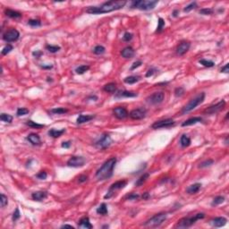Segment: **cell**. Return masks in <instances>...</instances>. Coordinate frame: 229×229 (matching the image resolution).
<instances>
[{
	"instance_id": "11a10c76",
	"label": "cell",
	"mask_w": 229,
	"mask_h": 229,
	"mask_svg": "<svg viewBox=\"0 0 229 229\" xmlns=\"http://www.w3.org/2000/svg\"><path fill=\"white\" fill-rule=\"evenodd\" d=\"M141 64H142V62H141V61H136V62H134V63L132 64V65L131 66V71H132V70H135L136 68H138V67H140Z\"/></svg>"
},
{
	"instance_id": "e7e4bbea",
	"label": "cell",
	"mask_w": 229,
	"mask_h": 229,
	"mask_svg": "<svg viewBox=\"0 0 229 229\" xmlns=\"http://www.w3.org/2000/svg\"><path fill=\"white\" fill-rule=\"evenodd\" d=\"M178 13H179V11H178V10H174L172 15H173L174 17H177V16H178Z\"/></svg>"
},
{
	"instance_id": "f5cc1de1",
	"label": "cell",
	"mask_w": 229,
	"mask_h": 229,
	"mask_svg": "<svg viewBox=\"0 0 229 229\" xmlns=\"http://www.w3.org/2000/svg\"><path fill=\"white\" fill-rule=\"evenodd\" d=\"M140 198V195L138 193H130L129 195H127L125 197L126 200H136Z\"/></svg>"
},
{
	"instance_id": "f6af8a7d",
	"label": "cell",
	"mask_w": 229,
	"mask_h": 229,
	"mask_svg": "<svg viewBox=\"0 0 229 229\" xmlns=\"http://www.w3.org/2000/svg\"><path fill=\"white\" fill-rule=\"evenodd\" d=\"M213 12L214 11H213L212 8H202L199 11V13L202 15H210L213 13Z\"/></svg>"
},
{
	"instance_id": "44dd1931",
	"label": "cell",
	"mask_w": 229,
	"mask_h": 229,
	"mask_svg": "<svg viewBox=\"0 0 229 229\" xmlns=\"http://www.w3.org/2000/svg\"><path fill=\"white\" fill-rule=\"evenodd\" d=\"M94 117H95V116H93V115H80L76 119V123L78 125H82V124L90 122V121L92 120Z\"/></svg>"
},
{
	"instance_id": "836d02e7",
	"label": "cell",
	"mask_w": 229,
	"mask_h": 229,
	"mask_svg": "<svg viewBox=\"0 0 229 229\" xmlns=\"http://www.w3.org/2000/svg\"><path fill=\"white\" fill-rule=\"evenodd\" d=\"M89 70H90V66L83 64V65H80V66L76 67V68H75V73L77 74H83L84 73H86Z\"/></svg>"
},
{
	"instance_id": "f35d334b",
	"label": "cell",
	"mask_w": 229,
	"mask_h": 229,
	"mask_svg": "<svg viewBox=\"0 0 229 229\" xmlns=\"http://www.w3.org/2000/svg\"><path fill=\"white\" fill-rule=\"evenodd\" d=\"M105 51H106L105 47H103L101 45H98L93 48V53L95 54V55H102V54L105 53Z\"/></svg>"
},
{
	"instance_id": "d590c367",
	"label": "cell",
	"mask_w": 229,
	"mask_h": 229,
	"mask_svg": "<svg viewBox=\"0 0 229 229\" xmlns=\"http://www.w3.org/2000/svg\"><path fill=\"white\" fill-rule=\"evenodd\" d=\"M0 119H1L2 122H5V123H12L13 122V116L9 114H6V113H2L0 115Z\"/></svg>"
},
{
	"instance_id": "c3c4849f",
	"label": "cell",
	"mask_w": 229,
	"mask_h": 229,
	"mask_svg": "<svg viewBox=\"0 0 229 229\" xmlns=\"http://www.w3.org/2000/svg\"><path fill=\"white\" fill-rule=\"evenodd\" d=\"M20 217H21V213H20V210H19V209H18V208H16V209H15V212L13 213V217H12V219H13V222H15V221H17V220L20 218Z\"/></svg>"
},
{
	"instance_id": "681fc988",
	"label": "cell",
	"mask_w": 229,
	"mask_h": 229,
	"mask_svg": "<svg viewBox=\"0 0 229 229\" xmlns=\"http://www.w3.org/2000/svg\"><path fill=\"white\" fill-rule=\"evenodd\" d=\"M36 177L38 179H40V180H45L48 177V174H47L46 171H40L39 173H38L36 174Z\"/></svg>"
},
{
	"instance_id": "52a82bcc",
	"label": "cell",
	"mask_w": 229,
	"mask_h": 229,
	"mask_svg": "<svg viewBox=\"0 0 229 229\" xmlns=\"http://www.w3.org/2000/svg\"><path fill=\"white\" fill-rule=\"evenodd\" d=\"M127 185V181L126 180H121V181H117L114 183H112L109 187V191H107L106 194L104 196V199H110L115 192L118 191V190H122L124 189V188Z\"/></svg>"
},
{
	"instance_id": "4fadbf2b",
	"label": "cell",
	"mask_w": 229,
	"mask_h": 229,
	"mask_svg": "<svg viewBox=\"0 0 229 229\" xmlns=\"http://www.w3.org/2000/svg\"><path fill=\"white\" fill-rule=\"evenodd\" d=\"M86 160L83 157L79 156H73L67 161V166L71 167H82L84 166Z\"/></svg>"
},
{
	"instance_id": "8fae6325",
	"label": "cell",
	"mask_w": 229,
	"mask_h": 229,
	"mask_svg": "<svg viewBox=\"0 0 229 229\" xmlns=\"http://www.w3.org/2000/svg\"><path fill=\"white\" fill-rule=\"evenodd\" d=\"M176 122L172 119V118H167V119H163V120H159L155 122L152 125L151 128L152 129H160V128H168L171 127L173 125H174Z\"/></svg>"
},
{
	"instance_id": "e0dca14e",
	"label": "cell",
	"mask_w": 229,
	"mask_h": 229,
	"mask_svg": "<svg viewBox=\"0 0 229 229\" xmlns=\"http://www.w3.org/2000/svg\"><path fill=\"white\" fill-rule=\"evenodd\" d=\"M138 94L136 92L133 91H129V90H118L116 95L115 98L116 99H121V98H134L137 97Z\"/></svg>"
},
{
	"instance_id": "6f0895ef",
	"label": "cell",
	"mask_w": 229,
	"mask_h": 229,
	"mask_svg": "<svg viewBox=\"0 0 229 229\" xmlns=\"http://www.w3.org/2000/svg\"><path fill=\"white\" fill-rule=\"evenodd\" d=\"M43 55V52L40 51V50H36V51H33L32 52V56L35 57V58H39Z\"/></svg>"
},
{
	"instance_id": "ffe728a7",
	"label": "cell",
	"mask_w": 229,
	"mask_h": 229,
	"mask_svg": "<svg viewBox=\"0 0 229 229\" xmlns=\"http://www.w3.org/2000/svg\"><path fill=\"white\" fill-rule=\"evenodd\" d=\"M134 54H135V51L132 47H126L121 51V56L124 58H132L134 56Z\"/></svg>"
},
{
	"instance_id": "f1b7e54d",
	"label": "cell",
	"mask_w": 229,
	"mask_h": 229,
	"mask_svg": "<svg viewBox=\"0 0 229 229\" xmlns=\"http://www.w3.org/2000/svg\"><path fill=\"white\" fill-rule=\"evenodd\" d=\"M191 139L188 137L186 134H183L180 138V144L183 148H187L191 145Z\"/></svg>"
},
{
	"instance_id": "e575fe53",
	"label": "cell",
	"mask_w": 229,
	"mask_h": 229,
	"mask_svg": "<svg viewBox=\"0 0 229 229\" xmlns=\"http://www.w3.org/2000/svg\"><path fill=\"white\" fill-rule=\"evenodd\" d=\"M68 112V109H64V107H56V109H52L50 110V113L53 115H63Z\"/></svg>"
},
{
	"instance_id": "680465c9",
	"label": "cell",
	"mask_w": 229,
	"mask_h": 229,
	"mask_svg": "<svg viewBox=\"0 0 229 229\" xmlns=\"http://www.w3.org/2000/svg\"><path fill=\"white\" fill-rule=\"evenodd\" d=\"M87 180H88V176H86V174H82V176H80L79 178H78V181H79L80 183H85Z\"/></svg>"
},
{
	"instance_id": "3957f363",
	"label": "cell",
	"mask_w": 229,
	"mask_h": 229,
	"mask_svg": "<svg viewBox=\"0 0 229 229\" xmlns=\"http://www.w3.org/2000/svg\"><path fill=\"white\" fill-rule=\"evenodd\" d=\"M205 99V93L204 92H200L199 93L197 96H195L193 99H192L189 102H188L181 110V114L182 115H184V114H187L191 111H193L194 109L201 104Z\"/></svg>"
},
{
	"instance_id": "1f68e13d",
	"label": "cell",
	"mask_w": 229,
	"mask_h": 229,
	"mask_svg": "<svg viewBox=\"0 0 229 229\" xmlns=\"http://www.w3.org/2000/svg\"><path fill=\"white\" fill-rule=\"evenodd\" d=\"M96 212L99 215H102V216H106V215L109 214V210H107V206L106 203H101L99 208L97 209Z\"/></svg>"
},
{
	"instance_id": "d6a6232c",
	"label": "cell",
	"mask_w": 229,
	"mask_h": 229,
	"mask_svg": "<svg viewBox=\"0 0 229 229\" xmlns=\"http://www.w3.org/2000/svg\"><path fill=\"white\" fill-rule=\"evenodd\" d=\"M213 164H214V160L212 158H209V159L202 161L201 163H200L198 167L199 168H205V167H209L212 166Z\"/></svg>"
},
{
	"instance_id": "816d5d0a",
	"label": "cell",
	"mask_w": 229,
	"mask_h": 229,
	"mask_svg": "<svg viewBox=\"0 0 229 229\" xmlns=\"http://www.w3.org/2000/svg\"><path fill=\"white\" fill-rule=\"evenodd\" d=\"M183 93H184V89L183 87H179L174 90V95H176V97H181L183 95Z\"/></svg>"
},
{
	"instance_id": "7bdbcfd3",
	"label": "cell",
	"mask_w": 229,
	"mask_h": 229,
	"mask_svg": "<svg viewBox=\"0 0 229 229\" xmlns=\"http://www.w3.org/2000/svg\"><path fill=\"white\" fill-rule=\"evenodd\" d=\"M29 109H25V107H20V109H17L16 111V115L17 116H25L27 114H29Z\"/></svg>"
},
{
	"instance_id": "4dcf8cb0",
	"label": "cell",
	"mask_w": 229,
	"mask_h": 229,
	"mask_svg": "<svg viewBox=\"0 0 229 229\" xmlns=\"http://www.w3.org/2000/svg\"><path fill=\"white\" fill-rule=\"evenodd\" d=\"M141 79L140 76H135V75H131V76H128L126 78L124 79V82L127 84H133L137 82H139Z\"/></svg>"
},
{
	"instance_id": "9c48e42d",
	"label": "cell",
	"mask_w": 229,
	"mask_h": 229,
	"mask_svg": "<svg viewBox=\"0 0 229 229\" xmlns=\"http://www.w3.org/2000/svg\"><path fill=\"white\" fill-rule=\"evenodd\" d=\"M165 99V93L162 91H158L154 92L151 95H150L147 98V102L151 104V105H158L162 103Z\"/></svg>"
},
{
	"instance_id": "ee69618b",
	"label": "cell",
	"mask_w": 229,
	"mask_h": 229,
	"mask_svg": "<svg viewBox=\"0 0 229 229\" xmlns=\"http://www.w3.org/2000/svg\"><path fill=\"white\" fill-rule=\"evenodd\" d=\"M28 24L32 27H39L41 26V22L38 19H31L28 21Z\"/></svg>"
},
{
	"instance_id": "bcb514c9",
	"label": "cell",
	"mask_w": 229,
	"mask_h": 229,
	"mask_svg": "<svg viewBox=\"0 0 229 229\" xmlns=\"http://www.w3.org/2000/svg\"><path fill=\"white\" fill-rule=\"evenodd\" d=\"M196 7H197V3H196V2H192L191 4H189L187 6H185V7L183 8V12H185V13H189L190 11L195 9Z\"/></svg>"
},
{
	"instance_id": "03108f58",
	"label": "cell",
	"mask_w": 229,
	"mask_h": 229,
	"mask_svg": "<svg viewBox=\"0 0 229 229\" xmlns=\"http://www.w3.org/2000/svg\"><path fill=\"white\" fill-rule=\"evenodd\" d=\"M61 227H62V228H66V227H68V228H72V229L74 228V227L73 225H63Z\"/></svg>"
},
{
	"instance_id": "6125c7cd",
	"label": "cell",
	"mask_w": 229,
	"mask_h": 229,
	"mask_svg": "<svg viewBox=\"0 0 229 229\" xmlns=\"http://www.w3.org/2000/svg\"><path fill=\"white\" fill-rule=\"evenodd\" d=\"M141 198H142L143 200H148V199L150 198V193H144L142 194Z\"/></svg>"
},
{
	"instance_id": "603a6c76",
	"label": "cell",
	"mask_w": 229,
	"mask_h": 229,
	"mask_svg": "<svg viewBox=\"0 0 229 229\" xmlns=\"http://www.w3.org/2000/svg\"><path fill=\"white\" fill-rule=\"evenodd\" d=\"M202 122V118L200 117V116H195V117H192V118H189L187 119L186 121L182 124V126L183 127H185V126H189V125H195L197 123H200Z\"/></svg>"
},
{
	"instance_id": "f546056e",
	"label": "cell",
	"mask_w": 229,
	"mask_h": 229,
	"mask_svg": "<svg viewBox=\"0 0 229 229\" xmlns=\"http://www.w3.org/2000/svg\"><path fill=\"white\" fill-rule=\"evenodd\" d=\"M104 91L109 93H115L116 91V84L115 83H109L104 86Z\"/></svg>"
},
{
	"instance_id": "30bf717a",
	"label": "cell",
	"mask_w": 229,
	"mask_h": 229,
	"mask_svg": "<svg viewBox=\"0 0 229 229\" xmlns=\"http://www.w3.org/2000/svg\"><path fill=\"white\" fill-rule=\"evenodd\" d=\"M20 37V32L16 29H10L6 31L4 35H3V39L6 42L10 43V42H15L19 39Z\"/></svg>"
},
{
	"instance_id": "74e56055",
	"label": "cell",
	"mask_w": 229,
	"mask_h": 229,
	"mask_svg": "<svg viewBox=\"0 0 229 229\" xmlns=\"http://www.w3.org/2000/svg\"><path fill=\"white\" fill-rule=\"evenodd\" d=\"M164 27H165V21H164L163 18L159 17V18H158V27H157L156 32H158V33L161 32L163 31Z\"/></svg>"
},
{
	"instance_id": "484cf974",
	"label": "cell",
	"mask_w": 229,
	"mask_h": 229,
	"mask_svg": "<svg viewBox=\"0 0 229 229\" xmlns=\"http://www.w3.org/2000/svg\"><path fill=\"white\" fill-rule=\"evenodd\" d=\"M78 225L80 227H83V228H86V229H91L93 226L92 225L90 224V218L88 217H84L83 218H81L80 221L78 222Z\"/></svg>"
},
{
	"instance_id": "003e7915",
	"label": "cell",
	"mask_w": 229,
	"mask_h": 229,
	"mask_svg": "<svg viewBox=\"0 0 229 229\" xmlns=\"http://www.w3.org/2000/svg\"><path fill=\"white\" fill-rule=\"evenodd\" d=\"M106 227H109V225H103L102 228H106Z\"/></svg>"
},
{
	"instance_id": "ba28073f",
	"label": "cell",
	"mask_w": 229,
	"mask_h": 229,
	"mask_svg": "<svg viewBox=\"0 0 229 229\" xmlns=\"http://www.w3.org/2000/svg\"><path fill=\"white\" fill-rule=\"evenodd\" d=\"M112 143V139L109 133H103L100 136V138L95 142L96 148L99 150H106V148H109Z\"/></svg>"
},
{
	"instance_id": "be15d7a7",
	"label": "cell",
	"mask_w": 229,
	"mask_h": 229,
	"mask_svg": "<svg viewBox=\"0 0 229 229\" xmlns=\"http://www.w3.org/2000/svg\"><path fill=\"white\" fill-rule=\"evenodd\" d=\"M40 67H41V68H43V69H51V68H53V65H52V64H48V65H41Z\"/></svg>"
},
{
	"instance_id": "8d00e7d4",
	"label": "cell",
	"mask_w": 229,
	"mask_h": 229,
	"mask_svg": "<svg viewBox=\"0 0 229 229\" xmlns=\"http://www.w3.org/2000/svg\"><path fill=\"white\" fill-rule=\"evenodd\" d=\"M26 125H28L29 127H32V128H35V129H40V128H43L45 127V125H40V124H38L36 122H33L32 120H29L26 122Z\"/></svg>"
},
{
	"instance_id": "d4e9b609",
	"label": "cell",
	"mask_w": 229,
	"mask_h": 229,
	"mask_svg": "<svg viewBox=\"0 0 229 229\" xmlns=\"http://www.w3.org/2000/svg\"><path fill=\"white\" fill-rule=\"evenodd\" d=\"M5 13H6V16L10 17V18H13V19H19V18H22V15L20 12L12 10V9H6L5 10Z\"/></svg>"
},
{
	"instance_id": "94428289",
	"label": "cell",
	"mask_w": 229,
	"mask_h": 229,
	"mask_svg": "<svg viewBox=\"0 0 229 229\" xmlns=\"http://www.w3.org/2000/svg\"><path fill=\"white\" fill-rule=\"evenodd\" d=\"M71 144H72V142H71L70 141H64V142L62 143V147L64 148V149H68V148H70Z\"/></svg>"
},
{
	"instance_id": "5b68a950",
	"label": "cell",
	"mask_w": 229,
	"mask_h": 229,
	"mask_svg": "<svg viewBox=\"0 0 229 229\" xmlns=\"http://www.w3.org/2000/svg\"><path fill=\"white\" fill-rule=\"evenodd\" d=\"M205 218V213H198L190 217H186L178 221L176 227L177 228H187L192 226L193 224H195L198 220L203 219Z\"/></svg>"
},
{
	"instance_id": "2e32d148",
	"label": "cell",
	"mask_w": 229,
	"mask_h": 229,
	"mask_svg": "<svg viewBox=\"0 0 229 229\" xmlns=\"http://www.w3.org/2000/svg\"><path fill=\"white\" fill-rule=\"evenodd\" d=\"M190 47H191V43L189 41H185V40L181 41L176 48V54L178 56H183L190 49Z\"/></svg>"
},
{
	"instance_id": "db71d44e",
	"label": "cell",
	"mask_w": 229,
	"mask_h": 229,
	"mask_svg": "<svg viewBox=\"0 0 229 229\" xmlns=\"http://www.w3.org/2000/svg\"><path fill=\"white\" fill-rule=\"evenodd\" d=\"M132 37H133V35H132V33H130V32H125V33L124 34V36H123V39L125 40V41H126V42H129L130 40H132Z\"/></svg>"
},
{
	"instance_id": "7402d4cb",
	"label": "cell",
	"mask_w": 229,
	"mask_h": 229,
	"mask_svg": "<svg viewBox=\"0 0 229 229\" xmlns=\"http://www.w3.org/2000/svg\"><path fill=\"white\" fill-rule=\"evenodd\" d=\"M27 140H28L32 145L34 146H38V145H40L41 143V140H40V137L36 133H31L29 134L28 136H27Z\"/></svg>"
},
{
	"instance_id": "277c9868",
	"label": "cell",
	"mask_w": 229,
	"mask_h": 229,
	"mask_svg": "<svg viewBox=\"0 0 229 229\" xmlns=\"http://www.w3.org/2000/svg\"><path fill=\"white\" fill-rule=\"evenodd\" d=\"M158 0H137L131 3V8L139 9L141 11L153 10L158 5Z\"/></svg>"
},
{
	"instance_id": "9f6ffc18",
	"label": "cell",
	"mask_w": 229,
	"mask_h": 229,
	"mask_svg": "<svg viewBox=\"0 0 229 229\" xmlns=\"http://www.w3.org/2000/svg\"><path fill=\"white\" fill-rule=\"evenodd\" d=\"M156 72H157V69L154 68V67H152V68L149 69V70H148V72L146 73V77H151V76H152L154 74H156Z\"/></svg>"
},
{
	"instance_id": "5bb4252c",
	"label": "cell",
	"mask_w": 229,
	"mask_h": 229,
	"mask_svg": "<svg viewBox=\"0 0 229 229\" xmlns=\"http://www.w3.org/2000/svg\"><path fill=\"white\" fill-rule=\"evenodd\" d=\"M147 110L144 107H139V109H133L129 113V116L133 120H141L146 116Z\"/></svg>"
},
{
	"instance_id": "7a4b0ae2",
	"label": "cell",
	"mask_w": 229,
	"mask_h": 229,
	"mask_svg": "<svg viewBox=\"0 0 229 229\" xmlns=\"http://www.w3.org/2000/svg\"><path fill=\"white\" fill-rule=\"evenodd\" d=\"M116 164V158H110L97 170L95 177L98 181H104L109 179L114 173V168Z\"/></svg>"
},
{
	"instance_id": "ab89813d",
	"label": "cell",
	"mask_w": 229,
	"mask_h": 229,
	"mask_svg": "<svg viewBox=\"0 0 229 229\" xmlns=\"http://www.w3.org/2000/svg\"><path fill=\"white\" fill-rule=\"evenodd\" d=\"M199 63L201 64V65H203L205 67H209V68H210V67H213L215 65V63L213 61H210V60H207V59H200L199 61Z\"/></svg>"
},
{
	"instance_id": "83f0119b",
	"label": "cell",
	"mask_w": 229,
	"mask_h": 229,
	"mask_svg": "<svg viewBox=\"0 0 229 229\" xmlns=\"http://www.w3.org/2000/svg\"><path fill=\"white\" fill-rule=\"evenodd\" d=\"M150 176V174L149 173H144L143 174H141V176L139 177V179H137V181L135 182V183H134V185H135L136 187H139V186H141L147 180L148 178H149Z\"/></svg>"
},
{
	"instance_id": "cb8c5ba5",
	"label": "cell",
	"mask_w": 229,
	"mask_h": 229,
	"mask_svg": "<svg viewBox=\"0 0 229 229\" xmlns=\"http://www.w3.org/2000/svg\"><path fill=\"white\" fill-rule=\"evenodd\" d=\"M200 187H201V183H195L190 185L189 187L187 188V189H186V193H187L188 194H191V195L196 194V193L200 190Z\"/></svg>"
},
{
	"instance_id": "ac0fdd59",
	"label": "cell",
	"mask_w": 229,
	"mask_h": 229,
	"mask_svg": "<svg viewBox=\"0 0 229 229\" xmlns=\"http://www.w3.org/2000/svg\"><path fill=\"white\" fill-rule=\"evenodd\" d=\"M227 222V219L224 217H218V218H215L212 220H210V224L215 226V227H221L224 226Z\"/></svg>"
},
{
	"instance_id": "60d3db41",
	"label": "cell",
	"mask_w": 229,
	"mask_h": 229,
	"mask_svg": "<svg viewBox=\"0 0 229 229\" xmlns=\"http://www.w3.org/2000/svg\"><path fill=\"white\" fill-rule=\"evenodd\" d=\"M224 200H225V197H224V196H217V197H215V199L213 200L211 205H212V206L219 205V204H221V203L224 202Z\"/></svg>"
},
{
	"instance_id": "d6986e66",
	"label": "cell",
	"mask_w": 229,
	"mask_h": 229,
	"mask_svg": "<svg viewBox=\"0 0 229 229\" xmlns=\"http://www.w3.org/2000/svg\"><path fill=\"white\" fill-rule=\"evenodd\" d=\"M47 197H48V193L42 192V191H38V192H35L32 194V198L35 201H42Z\"/></svg>"
},
{
	"instance_id": "6da1fadb",
	"label": "cell",
	"mask_w": 229,
	"mask_h": 229,
	"mask_svg": "<svg viewBox=\"0 0 229 229\" xmlns=\"http://www.w3.org/2000/svg\"><path fill=\"white\" fill-rule=\"evenodd\" d=\"M126 5V1H109L105 2L99 6H90L86 9V13L91 15H100L113 11L122 9Z\"/></svg>"
},
{
	"instance_id": "4316f807",
	"label": "cell",
	"mask_w": 229,
	"mask_h": 229,
	"mask_svg": "<svg viewBox=\"0 0 229 229\" xmlns=\"http://www.w3.org/2000/svg\"><path fill=\"white\" fill-rule=\"evenodd\" d=\"M65 129H61V130H57V129H51L48 131V135L52 138H59L60 136L63 135V133H64Z\"/></svg>"
},
{
	"instance_id": "91938a15",
	"label": "cell",
	"mask_w": 229,
	"mask_h": 229,
	"mask_svg": "<svg viewBox=\"0 0 229 229\" xmlns=\"http://www.w3.org/2000/svg\"><path fill=\"white\" fill-rule=\"evenodd\" d=\"M228 64H226L225 66L222 67L221 70H220L221 73H225V74H228V73H229V65H228Z\"/></svg>"
},
{
	"instance_id": "b9f144b4",
	"label": "cell",
	"mask_w": 229,
	"mask_h": 229,
	"mask_svg": "<svg viewBox=\"0 0 229 229\" xmlns=\"http://www.w3.org/2000/svg\"><path fill=\"white\" fill-rule=\"evenodd\" d=\"M46 49L50 53H57L61 49V48L59 46H56V45H47Z\"/></svg>"
},
{
	"instance_id": "9a60e30c",
	"label": "cell",
	"mask_w": 229,
	"mask_h": 229,
	"mask_svg": "<svg viewBox=\"0 0 229 229\" xmlns=\"http://www.w3.org/2000/svg\"><path fill=\"white\" fill-rule=\"evenodd\" d=\"M113 114L114 116L117 118V119H125L128 116H129V113L127 111V109L125 107H123V106H116L113 109Z\"/></svg>"
},
{
	"instance_id": "7c38bea8",
	"label": "cell",
	"mask_w": 229,
	"mask_h": 229,
	"mask_svg": "<svg viewBox=\"0 0 229 229\" xmlns=\"http://www.w3.org/2000/svg\"><path fill=\"white\" fill-rule=\"evenodd\" d=\"M225 106V101L224 99L220 100L219 102H218L217 104L215 105H212L210 106H209L208 109H206L204 110V113L205 114H208V115H213V114H217L218 112H220L221 110L224 109V107Z\"/></svg>"
},
{
	"instance_id": "f907efd6",
	"label": "cell",
	"mask_w": 229,
	"mask_h": 229,
	"mask_svg": "<svg viewBox=\"0 0 229 229\" xmlns=\"http://www.w3.org/2000/svg\"><path fill=\"white\" fill-rule=\"evenodd\" d=\"M0 202H1V207L2 208H5L8 204V199L3 193H1V200H0Z\"/></svg>"
},
{
	"instance_id": "7dc6e473",
	"label": "cell",
	"mask_w": 229,
	"mask_h": 229,
	"mask_svg": "<svg viewBox=\"0 0 229 229\" xmlns=\"http://www.w3.org/2000/svg\"><path fill=\"white\" fill-rule=\"evenodd\" d=\"M13 49V47L11 44H7V45L3 48V50H2V55H3V56L7 55V54H9Z\"/></svg>"
},
{
	"instance_id": "8992f818",
	"label": "cell",
	"mask_w": 229,
	"mask_h": 229,
	"mask_svg": "<svg viewBox=\"0 0 229 229\" xmlns=\"http://www.w3.org/2000/svg\"><path fill=\"white\" fill-rule=\"evenodd\" d=\"M167 213H165V212L158 213V214L154 215V216L152 218H151L150 219H148L143 224V225L146 226V227H150V228L158 227V226L162 225L167 220Z\"/></svg>"
}]
</instances>
